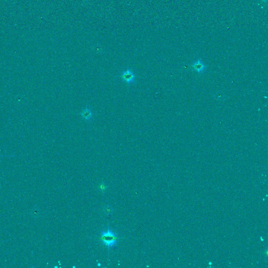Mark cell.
<instances>
[{"label":"cell","mask_w":268,"mask_h":268,"mask_svg":"<svg viewBox=\"0 0 268 268\" xmlns=\"http://www.w3.org/2000/svg\"><path fill=\"white\" fill-rule=\"evenodd\" d=\"M101 240L108 248H113L116 245L117 236L109 229L107 231L101 233Z\"/></svg>","instance_id":"cell-1"},{"label":"cell","mask_w":268,"mask_h":268,"mask_svg":"<svg viewBox=\"0 0 268 268\" xmlns=\"http://www.w3.org/2000/svg\"><path fill=\"white\" fill-rule=\"evenodd\" d=\"M120 78L123 82H124L128 85H134L136 80V75L129 68L122 71L120 75Z\"/></svg>","instance_id":"cell-2"},{"label":"cell","mask_w":268,"mask_h":268,"mask_svg":"<svg viewBox=\"0 0 268 268\" xmlns=\"http://www.w3.org/2000/svg\"><path fill=\"white\" fill-rule=\"evenodd\" d=\"M191 67L195 71L199 73L200 74L203 73L207 69L206 65L204 64V63L201 59H199L195 61H194Z\"/></svg>","instance_id":"cell-3"},{"label":"cell","mask_w":268,"mask_h":268,"mask_svg":"<svg viewBox=\"0 0 268 268\" xmlns=\"http://www.w3.org/2000/svg\"><path fill=\"white\" fill-rule=\"evenodd\" d=\"M81 116L83 119H85L87 122H89L93 117V113L92 111L88 107H86L85 109L81 113Z\"/></svg>","instance_id":"cell-4"},{"label":"cell","mask_w":268,"mask_h":268,"mask_svg":"<svg viewBox=\"0 0 268 268\" xmlns=\"http://www.w3.org/2000/svg\"><path fill=\"white\" fill-rule=\"evenodd\" d=\"M262 1H264V2H267V0H262Z\"/></svg>","instance_id":"cell-5"}]
</instances>
